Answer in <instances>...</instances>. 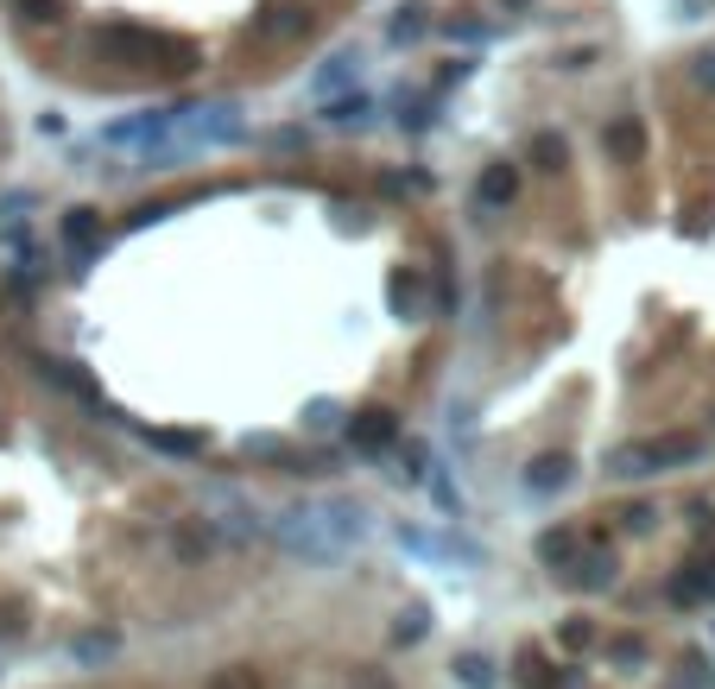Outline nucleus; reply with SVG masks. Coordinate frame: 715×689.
<instances>
[{
    "label": "nucleus",
    "mask_w": 715,
    "mask_h": 689,
    "mask_svg": "<svg viewBox=\"0 0 715 689\" xmlns=\"http://www.w3.org/2000/svg\"><path fill=\"white\" fill-rule=\"evenodd\" d=\"M348 443H355V456H393L399 449V418L393 411H355L348 418Z\"/></svg>",
    "instance_id": "obj_12"
},
{
    "label": "nucleus",
    "mask_w": 715,
    "mask_h": 689,
    "mask_svg": "<svg viewBox=\"0 0 715 689\" xmlns=\"http://www.w3.org/2000/svg\"><path fill=\"white\" fill-rule=\"evenodd\" d=\"M431 500H437V507L450 512V519H462V487H450L444 474H431Z\"/></svg>",
    "instance_id": "obj_31"
},
{
    "label": "nucleus",
    "mask_w": 715,
    "mask_h": 689,
    "mask_svg": "<svg viewBox=\"0 0 715 689\" xmlns=\"http://www.w3.org/2000/svg\"><path fill=\"white\" fill-rule=\"evenodd\" d=\"M431 33H437V20H431L424 0H406V7L386 20V44H393V51H412V44H424Z\"/></svg>",
    "instance_id": "obj_17"
},
{
    "label": "nucleus",
    "mask_w": 715,
    "mask_h": 689,
    "mask_svg": "<svg viewBox=\"0 0 715 689\" xmlns=\"http://www.w3.org/2000/svg\"><path fill=\"white\" fill-rule=\"evenodd\" d=\"M266 145H279V152H298V145H310V133H304V127H279V133H272Z\"/></svg>",
    "instance_id": "obj_39"
},
{
    "label": "nucleus",
    "mask_w": 715,
    "mask_h": 689,
    "mask_svg": "<svg viewBox=\"0 0 715 689\" xmlns=\"http://www.w3.org/2000/svg\"><path fill=\"white\" fill-rule=\"evenodd\" d=\"M456 684L462 689H494V664L482 652H462L456 658Z\"/></svg>",
    "instance_id": "obj_27"
},
{
    "label": "nucleus",
    "mask_w": 715,
    "mask_h": 689,
    "mask_svg": "<svg viewBox=\"0 0 715 689\" xmlns=\"http://www.w3.org/2000/svg\"><path fill=\"white\" fill-rule=\"evenodd\" d=\"M310 507H317L323 532H330L342 550H355L368 532H374V507H368V500H355V494H323V500H310Z\"/></svg>",
    "instance_id": "obj_7"
},
{
    "label": "nucleus",
    "mask_w": 715,
    "mask_h": 689,
    "mask_svg": "<svg viewBox=\"0 0 715 689\" xmlns=\"http://www.w3.org/2000/svg\"><path fill=\"white\" fill-rule=\"evenodd\" d=\"M602 152H608V165H634L646 152V120L640 114H614L602 127Z\"/></svg>",
    "instance_id": "obj_16"
},
{
    "label": "nucleus",
    "mask_w": 715,
    "mask_h": 689,
    "mask_svg": "<svg viewBox=\"0 0 715 689\" xmlns=\"http://www.w3.org/2000/svg\"><path fill=\"white\" fill-rule=\"evenodd\" d=\"M203 507L216 512L209 525H222L228 538H266V532H272V519H260V507H247L234 487H209V494H203Z\"/></svg>",
    "instance_id": "obj_10"
},
{
    "label": "nucleus",
    "mask_w": 715,
    "mask_h": 689,
    "mask_svg": "<svg viewBox=\"0 0 715 689\" xmlns=\"http://www.w3.org/2000/svg\"><path fill=\"white\" fill-rule=\"evenodd\" d=\"M469 76H475V64H469V58H456V64H444V76H437L431 89L444 95V89H456V82H469Z\"/></svg>",
    "instance_id": "obj_35"
},
{
    "label": "nucleus",
    "mask_w": 715,
    "mask_h": 689,
    "mask_svg": "<svg viewBox=\"0 0 715 689\" xmlns=\"http://www.w3.org/2000/svg\"><path fill=\"white\" fill-rule=\"evenodd\" d=\"M538 563H545V570H551V576H564L570 563H576V557H583V532H576V525H545V532H538Z\"/></svg>",
    "instance_id": "obj_18"
},
{
    "label": "nucleus",
    "mask_w": 715,
    "mask_h": 689,
    "mask_svg": "<svg viewBox=\"0 0 715 689\" xmlns=\"http://www.w3.org/2000/svg\"><path fill=\"white\" fill-rule=\"evenodd\" d=\"M114 646H120V639H114V633H89V639H82V646H76V652H82V658H108Z\"/></svg>",
    "instance_id": "obj_38"
},
{
    "label": "nucleus",
    "mask_w": 715,
    "mask_h": 689,
    "mask_svg": "<svg viewBox=\"0 0 715 689\" xmlns=\"http://www.w3.org/2000/svg\"><path fill=\"white\" fill-rule=\"evenodd\" d=\"M133 436H140L146 449H158V456H171V462H196V456L209 449V436L203 431H158V424H140Z\"/></svg>",
    "instance_id": "obj_20"
},
{
    "label": "nucleus",
    "mask_w": 715,
    "mask_h": 689,
    "mask_svg": "<svg viewBox=\"0 0 715 689\" xmlns=\"http://www.w3.org/2000/svg\"><path fill=\"white\" fill-rule=\"evenodd\" d=\"M58 7H64V0H20V20H26V26H44V20H64Z\"/></svg>",
    "instance_id": "obj_33"
},
{
    "label": "nucleus",
    "mask_w": 715,
    "mask_h": 689,
    "mask_svg": "<svg viewBox=\"0 0 715 689\" xmlns=\"http://www.w3.org/2000/svg\"><path fill=\"white\" fill-rule=\"evenodd\" d=\"M241 456H247V462H285V443H279L272 431H260V436H241Z\"/></svg>",
    "instance_id": "obj_29"
},
{
    "label": "nucleus",
    "mask_w": 715,
    "mask_h": 689,
    "mask_svg": "<svg viewBox=\"0 0 715 689\" xmlns=\"http://www.w3.org/2000/svg\"><path fill=\"white\" fill-rule=\"evenodd\" d=\"M570 481H576V456H564V449H545V456H532L526 474H520V487H526L532 500H551V494H564Z\"/></svg>",
    "instance_id": "obj_13"
},
{
    "label": "nucleus",
    "mask_w": 715,
    "mask_h": 689,
    "mask_svg": "<svg viewBox=\"0 0 715 689\" xmlns=\"http://www.w3.org/2000/svg\"><path fill=\"white\" fill-rule=\"evenodd\" d=\"M424 633H431V608H424V601L399 608V620H393V646H418Z\"/></svg>",
    "instance_id": "obj_25"
},
{
    "label": "nucleus",
    "mask_w": 715,
    "mask_h": 689,
    "mask_svg": "<svg viewBox=\"0 0 715 689\" xmlns=\"http://www.w3.org/2000/svg\"><path fill=\"white\" fill-rule=\"evenodd\" d=\"M564 158H570V145H564L558 127H538V133L526 140V165L532 171H564Z\"/></svg>",
    "instance_id": "obj_24"
},
{
    "label": "nucleus",
    "mask_w": 715,
    "mask_h": 689,
    "mask_svg": "<svg viewBox=\"0 0 715 689\" xmlns=\"http://www.w3.org/2000/svg\"><path fill=\"white\" fill-rule=\"evenodd\" d=\"M393 462H399V481H412V487H431V469H437V462H431V443H424V436H399V449H393Z\"/></svg>",
    "instance_id": "obj_23"
},
{
    "label": "nucleus",
    "mask_w": 715,
    "mask_h": 689,
    "mask_svg": "<svg viewBox=\"0 0 715 689\" xmlns=\"http://www.w3.org/2000/svg\"><path fill=\"white\" fill-rule=\"evenodd\" d=\"M158 216H171V209H165V203H146V209H133V216H127V221H133V228H152V221H158Z\"/></svg>",
    "instance_id": "obj_41"
},
{
    "label": "nucleus",
    "mask_w": 715,
    "mask_h": 689,
    "mask_svg": "<svg viewBox=\"0 0 715 689\" xmlns=\"http://www.w3.org/2000/svg\"><path fill=\"white\" fill-rule=\"evenodd\" d=\"M513 196H520V165H513V158L482 165V178H475V216L488 221V216H500V209H513Z\"/></svg>",
    "instance_id": "obj_11"
},
{
    "label": "nucleus",
    "mask_w": 715,
    "mask_h": 689,
    "mask_svg": "<svg viewBox=\"0 0 715 689\" xmlns=\"http://www.w3.org/2000/svg\"><path fill=\"white\" fill-rule=\"evenodd\" d=\"M342 424V405L336 399H310L304 405V436H330Z\"/></svg>",
    "instance_id": "obj_26"
},
{
    "label": "nucleus",
    "mask_w": 715,
    "mask_h": 689,
    "mask_svg": "<svg viewBox=\"0 0 715 689\" xmlns=\"http://www.w3.org/2000/svg\"><path fill=\"white\" fill-rule=\"evenodd\" d=\"M437 33L450 38L456 51H482V44H494V38H500V26H494V20H482V13H450V20H437Z\"/></svg>",
    "instance_id": "obj_21"
},
{
    "label": "nucleus",
    "mask_w": 715,
    "mask_h": 689,
    "mask_svg": "<svg viewBox=\"0 0 715 689\" xmlns=\"http://www.w3.org/2000/svg\"><path fill=\"white\" fill-rule=\"evenodd\" d=\"M589 64H596V44H576V51H558V71H589Z\"/></svg>",
    "instance_id": "obj_36"
},
{
    "label": "nucleus",
    "mask_w": 715,
    "mask_h": 689,
    "mask_svg": "<svg viewBox=\"0 0 715 689\" xmlns=\"http://www.w3.org/2000/svg\"><path fill=\"white\" fill-rule=\"evenodd\" d=\"M538 0H500V13H532Z\"/></svg>",
    "instance_id": "obj_43"
},
{
    "label": "nucleus",
    "mask_w": 715,
    "mask_h": 689,
    "mask_svg": "<svg viewBox=\"0 0 715 689\" xmlns=\"http://www.w3.org/2000/svg\"><path fill=\"white\" fill-rule=\"evenodd\" d=\"M437 102H444L437 89H424V95H399V114H393L399 133H406V140H424V133L437 127Z\"/></svg>",
    "instance_id": "obj_22"
},
{
    "label": "nucleus",
    "mask_w": 715,
    "mask_h": 689,
    "mask_svg": "<svg viewBox=\"0 0 715 689\" xmlns=\"http://www.w3.org/2000/svg\"><path fill=\"white\" fill-rule=\"evenodd\" d=\"M95 51H114L127 64H152V58H171V71L190 64V44L171 33H152V26H133V20H114V26H95Z\"/></svg>",
    "instance_id": "obj_4"
},
{
    "label": "nucleus",
    "mask_w": 715,
    "mask_h": 689,
    "mask_svg": "<svg viewBox=\"0 0 715 689\" xmlns=\"http://www.w3.org/2000/svg\"><path fill=\"white\" fill-rule=\"evenodd\" d=\"M247 109L234 102V95H216V102H190L184 109V127H178V145H184L190 158H203V152H234V145H247Z\"/></svg>",
    "instance_id": "obj_2"
},
{
    "label": "nucleus",
    "mask_w": 715,
    "mask_h": 689,
    "mask_svg": "<svg viewBox=\"0 0 715 689\" xmlns=\"http://www.w3.org/2000/svg\"><path fill=\"white\" fill-rule=\"evenodd\" d=\"M690 82H697L703 95H715V51H697V58H690Z\"/></svg>",
    "instance_id": "obj_34"
},
{
    "label": "nucleus",
    "mask_w": 715,
    "mask_h": 689,
    "mask_svg": "<svg viewBox=\"0 0 715 689\" xmlns=\"http://www.w3.org/2000/svg\"><path fill=\"white\" fill-rule=\"evenodd\" d=\"M589 639H596V626H589L583 614H576V620H564V646H570V652H583Z\"/></svg>",
    "instance_id": "obj_37"
},
{
    "label": "nucleus",
    "mask_w": 715,
    "mask_h": 689,
    "mask_svg": "<svg viewBox=\"0 0 715 689\" xmlns=\"http://www.w3.org/2000/svg\"><path fill=\"white\" fill-rule=\"evenodd\" d=\"M184 109H190V102H165V109H133V114H120V120H108V127L95 133V145H114V152L152 158L158 145L178 140V127H184Z\"/></svg>",
    "instance_id": "obj_3"
},
{
    "label": "nucleus",
    "mask_w": 715,
    "mask_h": 689,
    "mask_svg": "<svg viewBox=\"0 0 715 689\" xmlns=\"http://www.w3.org/2000/svg\"><path fill=\"white\" fill-rule=\"evenodd\" d=\"M209 545H216V525H209V519H196V525H184V532L171 538V550H178V557H203Z\"/></svg>",
    "instance_id": "obj_28"
},
{
    "label": "nucleus",
    "mask_w": 715,
    "mask_h": 689,
    "mask_svg": "<svg viewBox=\"0 0 715 689\" xmlns=\"http://www.w3.org/2000/svg\"><path fill=\"white\" fill-rule=\"evenodd\" d=\"M203 689H260V671H254V664H222Z\"/></svg>",
    "instance_id": "obj_30"
},
{
    "label": "nucleus",
    "mask_w": 715,
    "mask_h": 689,
    "mask_svg": "<svg viewBox=\"0 0 715 689\" xmlns=\"http://www.w3.org/2000/svg\"><path fill=\"white\" fill-rule=\"evenodd\" d=\"M558 582L576 588V595H602V588H614V557H608V550H583Z\"/></svg>",
    "instance_id": "obj_19"
},
{
    "label": "nucleus",
    "mask_w": 715,
    "mask_h": 689,
    "mask_svg": "<svg viewBox=\"0 0 715 689\" xmlns=\"http://www.w3.org/2000/svg\"><path fill=\"white\" fill-rule=\"evenodd\" d=\"M703 436H634V443H614L602 456L608 481H652V474H672V469H690L703 462Z\"/></svg>",
    "instance_id": "obj_1"
},
{
    "label": "nucleus",
    "mask_w": 715,
    "mask_h": 689,
    "mask_svg": "<svg viewBox=\"0 0 715 689\" xmlns=\"http://www.w3.org/2000/svg\"><path fill=\"white\" fill-rule=\"evenodd\" d=\"M703 13H715V0H678V20H703Z\"/></svg>",
    "instance_id": "obj_42"
},
{
    "label": "nucleus",
    "mask_w": 715,
    "mask_h": 689,
    "mask_svg": "<svg viewBox=\"0 0 715 689\" xmlns=\"http://www.w3.org/2000/svg\"><path fill=\"white\" fill-rule=\"evenodd\" d=\"M323 127H336V133H361V127H374L380 102L368 95V89H348V95H336V102H323Z\"/></svg>",
    "instance_id": "obj_15"
},
{
    "label": "nucleus",
    "mask_w": 715,
    "mask_h": 689,
    "mask_svg": "<svg viewBox=\"0 0 715 689\" xmlns=\"http://www.w3.org/2000/svg\"><path fill=\"white\" fill-rule=\"evenodd\" d=\"M652 519H659L652 507H627V512H621V525H627V532H652Z\"/></svg>",
    "instance_id": "obj_40"
},
{
    "label": "nucleus",
    "mask_w": 715,
    "mask_h": 689,
    "mask_svg": "<svg viewBox=\"0 0 715 689\" xmlns=\"http://www.w3.org/2000/svg\"><path fill=\"white\" fill-rule=\"evenodd\" d=\"M58 241H64L71 266L82 272L89 259H102V247H108V228H102V216H95V209H64V216H58Z\"/></svg>",
    "instance_id": "obj_9"
},
{
    "label": "nucleus",
    "mask_w": 715,
    "mask_h": 689,
    "mask_svg": "<svg viewBox=\"0 0 715 689\" xmlns=\"http://www.w3.org/2000/svg\"><path fill=\"white\" fill-rule=\"evenodd\" d=\"M608 658L614 664H646V639H634V633L627 639H608Z\"/></svg>",
    "instance_id": "obj_32"
},
{
    "label": "nucleus",
    "mask_w": 715,
    "mask_h": 689,
    "mask_svg": "<svg viewBox=\"0 0 715 689\" xmlns=\"http://www.w3.org/2000/svg\"><path fill=\"white\" fill-rule=\"evenodd\" d=\"M361 71H368V58H361V44H336V51H323L310 76H304V102H336L348 89H361Z\"/></svg>",
    "instance_id": "obj_6"
},
{
    "label": "nucleus",
    "mask_w": 715,
    "mask_h": 689,
    "mask_svg": "<svg viewBox=\"0 0 715 689\" xmlns=\"http://www.w3.org/2000/svg\"><path fill=\"white\" fill-rule=\"evenodd\" d=\"M272 538L292 550V557H304V563H317V570H330V563H342L348 550L323 532V519H317V507H285L279 519H272Z\"/></svg>",
    "instance_id": "obj_5"
},
{
    "label": "nucleus",
    "mask_w": 715,
    "mask_h": 689,
    "mask_svg": "<svg viewBox=\"0 0 715 689\" xmlns=\"http://www.w3.org/2000/svg\"><path fill=\"white\" fill-rule=\"evenodd\" d=\"M310 33V7L304 0H260V13L247 20V38L254 44H292V38Z\"/></svg>",
    "instance_id": "obj_8"
},
{
    "label": "nucleus",
    "mask_w": 715,
    "mask_h": 689,
    "mask_svg": "<svg viewBox=\"0 0 715 689\" xmlns=\"http://www.w3.org/2000/svg\"><path fill=\"white\" fill-rule=\"evenodd\" d=\"M386 304H393V317H406V323H418V317H431V279L424 272H393L386 279Z\"/></svg>",
    "instance_id": "obj_14"
}]
</instances>
